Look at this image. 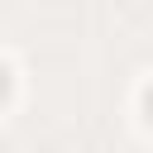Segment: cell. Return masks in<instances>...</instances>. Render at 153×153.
<instances>
[{
	"label": "cell",
	"mask_w": 153,
	"mask_h": 153,
	"mask_svg": "<svg viewBox=\"0 0 153 153\" xmlns=\"http://www.w3.org/2000/svg\"><path fill=\"white\" fill-rule=\"evenodd\" d=\"M5 91H10V76H5V67H0V100H5Z\"/></svg>",
	"instance_id": "1"
},
{
	"label": "cell",
	"mask_w": 153,
	"mask_h": 153,
	"mask_svg": "<svg viewBox=\"0 0 153 153\" xmlns=\"http://www.w3.org/2000/svg\"><path fill=\"white\" fill-rule=\"evenodd\" d=\"M148 110H153V96H148Z\"/></svg>",
	"instance_id": "2"
}]
</instances>
